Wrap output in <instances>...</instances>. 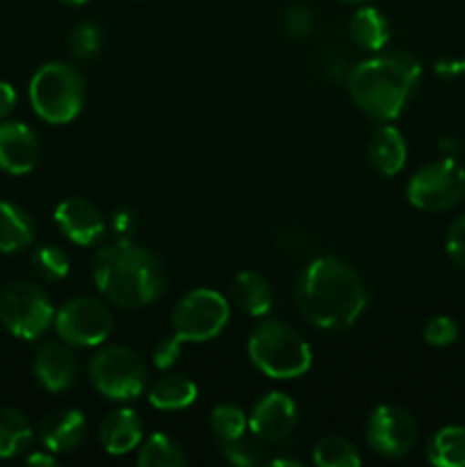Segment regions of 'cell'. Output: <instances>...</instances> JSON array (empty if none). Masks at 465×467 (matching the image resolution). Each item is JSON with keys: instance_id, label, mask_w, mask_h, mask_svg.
<instances>
[{"instance_id": "cell-1", "label": "cell", "mask_w": 465, "mask_h": 467, "mask_svg": "<svg viewBox=\"0 0 465 467\" xmlns=\"http://www.w3.org/2000/svg\"><path fill=\"white\" fill-rule=\"evenodd\" d=\"M299 308L315 327L345 328L365 308V285L356 269L336 255L313 260L296 285Z\"/></svg>"}, {"instance_id": "cell-2", "label": "cell", "mask_w": 465, "mask_h": 467, "mask_svg": "<svg viewBox=\"0 0 465 467\" xmlns=\"http://www.w3.org/2000/svg\"><path fill=\"white\" fill-rule=\"evenodd\" d=\"M94 281L100 295L121 308L150 304L164 287L158 260L130 240H119L96 254Z\"/></svg>"}, {"instance_id": "cell-3", "label": "cell", "mask_w": 465, "mask_h": 467, "mask_svg": "<svg viewBox=\"0 0 465 467\" xmlns=\"http://www.w3.org/2000/svg\"><path fill=\"white\" fill-rule=\"evenodd\" d=\"M419 76L422 68L413 55L392 50L354 67L349 76L351 99L369 117L390 121L399 117L406 100L418 89Z\"/></svg>"}, {"instance_id": "cell-4", "label": "cell", "mask_w": 465, "mask_h": 467, "mask_svg": "<svg viewBox=\"0 0 465 467\" xmlns=\"http://www.w3.org/2000/svg\"><path fill=\"white\" fill-rule=\"evenodd\" d=\"M249 358L272 379H296L308 372L313 363L304 337L281 322H263L251 331Z\"/></svg>"}, {"instance_id": "cell-5", "label": "cell", "mask_w": 465, "mask_h": 467, "mask_svg": "<svg viewBox=\"0 0 465 467\" xmlns=\"http://www.w3.org/2000/svg\"><path fill=\"white\" fill-rule=\"evenodd\" d=\"M85 82L73 67L64 62L44 64L30 82V103L48 123H68L80 114Z\"/></svg>"}, {"instance_id": "cell-6", "label": "cell", "mask_w": 465, "mask_h": 467, "mask_svg": "<svg viewBox=\"0 0 465 467\" xmlns=\"http://www.w3.org/2000/svg\"><path fill=\"white\" fill-rule=\"evenodd\" d=\"M89 377L96 390L114 401H128L141 395L146 369L140 356L121 345L100 349L89 363Z\"/></svg>"}, {"instance_id": "cell-7", "label": "cell", "mask_w": 465, "mask_h": 467, "mask_svg": "<svg viewBox=\"0 0 465 467\" xmlns=\"http://www.w3.org/2000/svg\"><path fill=\"white\" fill-rule=\"evenodd\" d=\"M50 299L41 287L27 281L12 283L0 295V322L21 340H35L53 322Z\"/></svg>"}, {"instance_id": "cell-8", "label": "cell", "mask_w": 465, "mask_h": 467, "mask_svg": "<svg viewBox=\"0 0 465 467\" xmlns=\"http://www.w3.org/2000/svg\"><path fill=\"white\" fill-rule=\"evenodd\" d=\"M465 194V169L451 155L419 169L406 187V196L419 210L440 213L454 208Z\"/></svg>"}, {"instance_id": "cell-9", "label": "cell", "mask_w": 465, "mask_h": 467, "mask_svg": "<svg viewBox=\"0 0 465 467\" xmlns=\"http://www.w3.org/2000/svg\"><path fill=\"white\" fill-rule=\"evenodd\" d=\"M228 301L214 290H191L178 301L171 328L182 342H205L217 337L228 322Z\"/></svg>"}, {"instance_id": "cell-10", "label": "cell", "mask_w": 465, "mask_h": 467, "mask_svg": "<svg viewBox=\"0 0 465 467\" xmlns=\"http://www.w3.org/2000/svg\"><path fill=\"white\" fill-rule=\"evenodd\" d=\"M55 328L68 345L96 347L108 340L112 331V315L100 301L78 296L59 308V313L55 315Z\"/></svg>"}, {"instance_id": "cell-11", "label": "cell", "mask_w": 465, "mask_h": 467, "mask_svg": "<svg viewBox=\"0 0 465 467\" xmlns=\"http://www.w3.org/2000/svg\"><path fill=\"white\" fill-rule=\"evenodd\" d=\"M418 441V424L413 415L401 406H378L367 420V442L377 454L404 456L413 450Z\"/></svg>"}, {"instance_id": "cell-12", "label": "cell", "mask_w": 465, "mask_h": 467, "mask_svg": "<svg viewBox=\"0 0 465 467\" xmlns=\"http://www.w3.org/2000/svg\"><path fill=\"white\" fill-rule=\"evenodd\" d=\"M294 422L296 406L283 392H269L263 400L255 401L249 418L251 431L263 441H281V438L290 436Z\"/></svg>"}, {"instance_id": "cell-13", "label": "cell", "mask_w": 465, "mask_h": 467, "mask_svg": "<svg viewBox=\"0 0 465 467\" xmlns=\"http://www.w3.org/2000/svg\"><path fill=\"white\" fill-rule=\"evenodd\" d=\"M55 222L64 235L82 246L96 244L105 233L103 214L85 199H67L55 210Z\"/></svg>"}, {"instance_id": "cell-14", "label": "cell", "mask_w": 465, "mask_h": 467, "mask_svg": "<svg viewBox=\"0 0 465 467\" xmlns=\"http://www.w3.org/2000/svg\"><path fill=\"white\" fill-rule=\"evenodd\" d=\"M39 160L36 137L26 123H0V169L21 176L35 169Z\"/></svg>"}, {"instance_id": "cell-15", "label": "cell", "mask_w": 465, "mask_h": 467, "mask_svg": "<svg viewBox=\"0 0 465 467\" xmlns=\"http://www.w3.org/2000/svg\"><path fill=\"white\" fill-rule=\"evenodd\" d=\"M35 374L41 386L50 392H62L73 386L78 374V360L71 347L62 342H48L36 351Z\"/></svg>"}, {"instance_id": "cell-16", "label": "cell", "mask_w": 465, "mask_h": 467, "mask_svg": "<svg viewBox=\"0 0 465 467\" xmlns=\"http://www.w3.org/2000/svg\"><path fill=\"white\" fill-rule=\"evenodd\" d=\"M85 429L87 420L80 410L62 409L44 418L39 427V438L46 450L57 454V451L76 450L85 438Z\"/></svg>"}, {"instance_id": "cell-17", "label": "cell", "mask_w": 465, "mask_h": 467, "mask_svg": "<svg viewBox=\"0 0 465 467\" xmlns=\"http://www.w3.org/2000/svg\"><path fill=\"white\" fill-rule=\"evenodd\" d=\"M141 420L135 410L119 409L112 410L100 424V442H103L108 454H128L141 442Z\"/></svg>"}, {"instance_id": "cell-18", "label": "cell", "mask_w": 465, "mask_h": 467, "mask_svg": "<svg viewBox=\"0 0 465 467\" xmlns=\"http://www.w3.org/2000/svg\"><path fill=\"white\" fill-rule=\"evenodd\" d=\"M369 162L383 176H395L406 164V141L392 126H381L369 141Z\"/></svg>"}, {"instance_id": "cell-19", "label": "cell", "mask_w": 465, "mask_h": 467, "mask_svg": "<svg viewBox=\"0 0 465 467\" xmlns=\"http://www.w3.org/2000/svg\"><path fill=\"white\" fill-rule=\"evenodd\" d=\"M231 295L237 308L253 317H263L272 308V287L258 272L237 274L231 285Z\"/></svg>"}, {"instance_id": "cell-20", "label": "cell", "mask_w": 465, "mask_h": 467, "mask_svg": "<svg viewBox=\"0 0 465 467\" xmlns=\"http://www.w3.org/2000/svg\"><path fill=\"white\" fill-rule=\"evenodd\" d=\"M35 237L30 217L18 205L0 201V254L26 249Z\"/></svg>"}, {"instance_id": "cell-21", "label": "cell", "mask_w": 465, "mask_h": 467, "mask_svg": "<svg viewBox=\"0 0 465 467\" xmlns=\"http://www.w3.org/2000/svg\"><path fill=\"white\" fill-rule=\"evenodd\" d=\"M196 397H199V390H196L194 383L187 377H178V374L155 381L149 392L150 406L160 410L187 409V406L194 404Z\"/></svg>"}, {"instance_id": "cell-22", "label": "cell", "mask_w": 465, "mask_h": 467, "mask_svg": "<svg viewBox=\"0 0 465 467\" xmlns=\"http://www.w3.org/2000/svg\"><path fill=\"white\" fill-rule=\"evenodd\" d=\"M427 459L438 467H465V427H445L429 441Z\"/></svg>"}, {"instance_id": "cell-23", "label": "cell", "mask_w": 465, "mask_h": 467, "mask_svg": "<svg viewBox=\"0 0 465 467\" xmlns=\"http://www.w3.org/2000/svg\"><path fill=\"white\" fill-rule=\"evenodd\" d=\"M351 36L363 48L383 50V46L390 39V26L378 9L363 7L351 18Z\"/></svg>"}, {"instance_id": "cell-24", "label": "cell", "mask_w": 465, "mask_h": 467, "mask_svg": "<svg viewBox=\"0 0 465 467\" xmlns=\"http://www.w3.org/2000/svg\"><path fill=\"white\" fill-rule=\"evenodd\" d=\"M32 441V427L16 409H0V459H12L27 450Z\"/></svg>"}, {"instance_id": "cell-25", "label": "cell", "mask_w": 465, "mask_h": 467, "mask_svg": "<svg viewBox=\"0 0 465 467\" xmlns=\"http://www.w3.org/2000/svg\"><path fill=\"white\" fill-rule=\"evenodd\" d=\"M137 463L141 467H181L187 463V459L178 442H173L164 433H153L141 445Z\"/></svg>"}, {"instance_id": "cell-26", "label": "cell", "mask_w": 465, "mask_h": 467, "mask_svg": "<svg viewBox=\"0 0 465 467\" xmlns=\"http://www.w3.org/2000/svg\"><path fill=\"white\" fill-rule=\"evenodd\" d=\"M315 463L319 467H356L360 465V456L349 441L340 436H328L317 442L313 451Z\"/></svg>"}, {"instance_id": "cell-27", "label": "cell", "mask_w": 465, "mask_h": 467, "mask_svg": "<svg viewBox=\"0 0 465 467\" xmlns=\"http://www.w3.org/2000/svg\"><path fill=\"white\" fill-rule=\"evenodd\" d=\"M210 424H212V431L219 441L231 442L244 436V429L246 424H249V420H246L244 410H242L240 406L222 404L212 410Z\"/></svg>"}, {"instance_id": "cell-28", "label": "cell", "mask_w": 465, "mask_h": 467, "mask_svg": "<svg viewBox=\"0 0 465 467\" xmlns=\"http://www.w3.org/2000/svg\"><path fill=\"white\" fill-rule=\"evenodd\" d=\"M32 269L44 281H62L68 274V255L59 246H39L30 258Z\"/></svg>"}, {"instance_id": "cell-29", "label": "cell", "mask_w": 465, "mask_h": 467, "mask_svg": "<svg viewBox=\"0 0 465 467\" xmlns=\"http://www.w3.org/2000/svg\"><path fill=\"white\" fill-rule=\"evenodd\" d=\"M71 46L78 57H91V55H96V50L100 46V30L94 23H80L73 30Z\"/></svg>"}, {"instance_id": "cell-30", "label": "cell", "mask_w": 465, "mask_h": 467, "mask_svg": "<svg viewBox=\"0 0 465 467\" xmlns=\"http://www.w3.org/2000/svg\"><path fill=\"white\" fill-rule=\"evenodd\" d=\"M459 336V327L450 317H433L424 327V340L433 347H447Z\"/></svg>"}, {"instance_id": "cell-31", "label": "cell", "mask_w": 465, "mask_h": 467, "mask_svg": "<svg viewBox=\"0 0 465 467\" xmlns=\"http://www.w3.org/2000/svg\"><path fill=\"white\" fill-rule=\"evenodd\" d=\"M223 454H226V459L231 461V463L242 465V467H253V465H258L260 461H263L258 447L251 445V442L244 441V438H237V441L223 442Z\"/></svg>"}, {"instance_id": "cell-32", "label": "cell", "mask_w": 465, "mask_h": 467, "mask_svg": "<svg viewBox=\"0 0 465 467\" xmlns=\"http://www.w3.org/2000/svg\"><path fill=\"white\" fill-rule=\"evenodd\" d=\"M283 26H285V30L294 36L308 35L315 26L313 12H310L305 5H294V7L285 9V14H283Z\"/></svg>"}, {"instance_id": "cell-33", "label": "cell", "mask_w": 465, "mask_h": 467, "mask_svg": "<svg viewBox=\"0 0 465 467\" xmlns=\"http://www.w3.org/2000/svg\"><path fill=\"white\" fill-rule=\"evenodd\" d=\"M182 345H185V342H182L181 337L176 336V333L162 337V340L158 342V347H155V351H153L155 368H160V369L173 368V365H176V360L181 358Z\"/></svg>"}, {"instance_id": "cell-34", "label": "cell", "mask_w": 465, "mask_h": 467, "mask_svg": "<svg viewBox=\"0 0 465 467\" xmlns=\"http://www.w3.org/2000/svg\"><path fill=\"white\" fill-rule=\"evenodd\" d=\"M447 254L456 265L465 267V214H460L447 233Z\"/></svg>"}, {"instance_id": "cell-35", "label": "cell", "mask_w": 465, "mask_h": 467, "mask_svg": "<svg viewBox=\"0 0 465 467\" xmlns=\"http://www.w3.org/2000/svg\"><path fill=\"white\" fill-rule=\"evenodd\" d=\"M16 105V91L9 82H0V119L7 117Z\"/></svg>"}, {"instance_id": "cell-36", "label": "cell", "mask_w": 465, "mask_h": 467, "mask_svg": "<svg viewBox=\"0 0 465 467\" xmlns=\"http://www.w3.org/2000/svg\"><path fill=\"white\" fill-rule=\"evenodd\" d=\"M132 223H135V219H132V214L128 213V210H119L117 217H114V231L117 233H128L132 231Z\"/></svg>"}, {"instance_id": "cell-37", "label": "cell", "mask_w": 465, "mask_h": 467, "mask_svg": "<svg viewBox=\"0 0 465 467\" xmlns=\"http://www.w3.org/2000/svg\"><path fill=\"white\" fill-rule=\"evenodd\" d=\"M57 461H55L53 454H44V451H36V454L27 456V465H48L53 467Z\"/></svg>"}, {"instance_id": "cell-38", "label": "cell", "mask_w": 465, "mask_h": 467, "mask_svg": "<svg viewBox=\"0 0 465 467\" xmlns=\"http://www.w3.org/2000/svg\"><path fill=\"white\" fill-rule=\"evenodd\" d=\"M436 71L440 73V76H459L460 62H440L436 67Z\"/></svg>"}, {"instance_id": "cell-39", "label": "cell", "mask_w": 465, "mask_h": 467, "mask_svg": "<svg viewBox=\"0 0 465 467\" xmlns=\"http://www.w3.org/2000/svg\"><path fill=\"white\" fill-rule=\"evenodd\" d=\"M440 149L447 150L450 155H454L456 149H459V140H456V137H445V140L440 141Z\"/></svg>"}, {"instance_id": "cell-40", "label": "cell", "mask_w": 465, "mask_h": 467, "mask_svg": "<svg viewBox=\"0 0 465 467\" xmlns=\"http://www.w3.org/2000/svg\"><path fill=\"white\" fill-rule=\"evenodd\" d=\"M272 465H299L296 463V461H292V459H276V461H272Z\"/></svg>"}, {"instance_id": "cell-41", "label": "cell", "mask_w": 465, "mask_h": 467, "mask_svg": "<svg viewBox=\"0 0 465 467\" xmlns=\"http://www.w3.org/2000/svg\"><path fill=\"white\" fill-rule=\"evenodd\" d=\"M62 3H68V5H80V3H85V0H62Z\"/></svg>"}, {"instance_id": "cell-42", "label": "cell", "mask_w": 465, "mask_h": 467, "mask_svg": "<svg viewBox=\"0 0 465 467\" xmlns=\"http://www.w3.org/2000/svg\"><path fill=\"white\" fill-rule=\"evenodd\" d=\"M460 73H465V59H463V62H460Z\"/></svg>"}]
</instances>
